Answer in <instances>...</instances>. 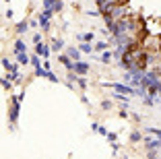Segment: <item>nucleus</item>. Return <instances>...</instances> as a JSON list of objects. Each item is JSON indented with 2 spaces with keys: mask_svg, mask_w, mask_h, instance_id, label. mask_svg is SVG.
<instances>
[{
  "mask_svg": "<svg viewBox=\"0 0 161 159\" xmlns=\"http://www.w3.org/2000/svg\"><path fill=\"white\" fill-rule=\"evenodd\" d=\"M19 62L25 64V62H27V56H25V54H19Z\"/></svg>",
  "mask_w": 161,
  "mask_h": 159,
  "instance_id": "obj_9",
  "label": "nucleus"
},
{
  "mask_svg": "<svg viewBox=\"0 0 161 159\" xmlns=\"http://www.w3.org/2000/svg\"><path fill=\"white\" fill-rule=\"evenodd\" d=\"M15 50H17V54H23V52H25V45H23V41H17Z\"/></svg>",
  "mask_w": 161,
  "mask_h": 159,
  "instance_id": "obj_3",
  "label": "nucleus"
},
{
  "mask_svg": "<svg viewBox=\"0 0 161 159\" xmlns=\"http://www.w3.org/2000/svg\"><path fill=\"white\" fill-rule=\"evenodd\" d=\"M116 91H120V93H132L128 87H122V85H116Z\"/></svg>",
  "mask_w": 161,
  "mask_h": 159,
  "instance_id": "obj_5",
  "label": "nucleus"
},
{
  "mask_svg": "<svg viewBox=\"0 0 161 159\" xmlns=\"http://www.w3.org/2000/svg\"><path fill=\"white\" fill-rule=\"evenodd\" d=\"M105 48H107V44H97L95 45V50H105Z\"/></svg>",
  "mask_w": 161,
  "mask_h": 159,
  "instance_id": "obj_10",
  "label": "nucleus"
},
{
  "mask_svg": "<svg viewBox=\"0 0 161 159\" xmlns=\"http://www.w3.org/2000/svg\"><path fill=\"white\" fill-rule=\"evenodd\" d=\"M37 52H39L41 56H48V48H46L44 44H39V45H37Z\"/></svg>",
  "mask_w": 161,
  "mask_h": 159,
  "instance_id": "obj_4",
  "label": "nucleus"
},
{
  "mask_svg": "<svg viewBox=\"0 0 161 159\" xmlns=\"http://www.w3.org/2000/svg\"><path fill=\"white\" fill-rule=\"evenodd\" d=\"M68 54H70V58H74V60L79 58V52H77V50H68Z\"/></svg>",
  "mask_w": 161,
  "mask_h": 159,
  "instance_id": "obj_7",
  "label": "nucleus"
},
{
  "mask_svg": "<svg viewBox=\"0 0 161 159\" xmlns=\"http://www.w3.org/2000/svg\"><path fill=\"white\" fill-rule=\"evenodd\" d=\"M25 29H27V23H21V25H19V31H21V33H23Z\"/></svg>",
  "mask_w": 161,
  "mask_h": 159,
  "instance_id": "obj_11",
  "label": "nucleus"
},
{
  "mask_svg": "<svg viewBox=\"0 0 161 159\" xmlns=\"http://www.w3.org/2000/svg\"><path fill=\"white\" fill-rule=\"evenodd\" d=\"M80 50H83V52H89V50H91V45H89V44H80Z\"/></svg>",
  "mask_w": 161,
  "mask_h": 159,
  "instance_id": "obj_8",
  "label": "nucleus"
},
{
  "mask_svg": "<svg viewBox=\"0 0 161 159\" xmlns=\"http://www.w3.org/2000/svg\"><path fill=\"white\" fill-rule=\"evenodd\" d=\"M60 48H62V41H54V44H52V50H60Z\"/></svg>",
  "mask_w": 161,
  "mask_h": 159,
  "instance_id": "obj_6",
  "label": "nucleus"
},
{
  "mask_svg": "<svg viewBox=\"0 0 161 159\" xmlns=\"http://www.w3.org/2000/svg\"><path fill=\"white\" fill-rule=\"evenodd\" d=\"M74 70H77L79 75H85V72H87V64H85V62H77V64H74Z\"/></svg>",
  "mask_w": 161,
  "mask_h": 159,
  "instance_id": "obj_1",
  "label": "nucleus"
},
{
  "mask_svg": "<svg viewBox=\"0 0 161 159\" xmlns=\"http://www.w3.org/2000/svg\"><path fill=\"white\" fill-rule=\"evenodd\" d=\"M60 62H62L64 66H68V70H74V64L68 60V56H60Z\"/></svg>",
  "mask_w": 161,
  "mask_h": 159,
  "instance_id": "obj_2",
  "label": "nucleus"
}]
</instances>
